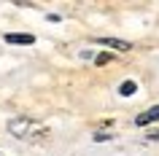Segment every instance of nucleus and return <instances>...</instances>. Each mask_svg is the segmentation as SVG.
I'll return each instance as SVG.
<instances>
[{
    "mask_svg": "<svg viewBox=\"0 0 159 156\" xmlns=\"http://www.w3.org/2000/svg\"><path fill=\"white\" fill-rule=\"evenodd\" d=\"M8 132L14 135V137H19V140L38 143V140L46 137V132H49V129H46L41 121L30 118V116H16V118H11V121H8Z\"/></svg>",
    "mask_w": 159,
    "mask_h": 156,
    "instance_id": "1",
    "label": "nucleus"
},
{
    "mask_svg": "<svg viewBox=\"0 0 159 156\" xmlns=\"http://www.w3.org/2000/svg\"><path fill=\"white\" fill-rule=\"evenodd\" d=\"M100 46H108V49H116V51H129L132 49V43L129 41H121V38H100Z\"/></svg>",
    "mask_w": 159,
    "mask_h": 156,
    "instance_id": "2",
    "label": "nucleus"
},
{
    "mask_svg": "<svg viewBox=\"0 0 159 156\" xmlns=\"http://www.w3.org/2000/svg\"><path fill=\"white\" fill-rule=\"evenodd\" d=\"M154 121H159V105L148 108L146 113H140L138 118H135V124H138V127H146V124H154Z\"/></svg>",
    "mask_w": 159,
    "mask_h": 156,
    "instance_id": "3",
    "label": "nucleus"
},
{
    "mask_svg": "<svg viewBox=\"0 0 159 156\" xmlns=\"http://www.w3.org/2000/svg\"><path fill=\"white\" fill-rule=\"evenodd\" d=\"M6 43H25V46H30V43H35V35H30V33H6Z\"/></svg>",
    "mask_w": 159,
    "mask_h": 156,
    "instance_id": "4",
    "label": "nucleus"
},
{
    "mask_svg": "<svg viewBox=\"0 0 159 156\" xmlns=\"http://www.w3.org/2000/svg\"><path fill=\"white\" fill-rule=\"evenodd\" d=\"M135 91H138V83L135 81H124L121 86H119V94H121V97H129V94H135Z\"/></svg>",
    "mask_w": 159,
    "mask_h": 156,
    "instance_id": "5",
    "label": "nucleus"
},
{
    "mask_svg": "<svg viewBox=\"0 0 159 156\" xmlns=\"http://www.w3.org/2000/svg\"><path fill=\"white\" fill-rule=\"evenodd\" d=\"M116 135L113 132H94V143H105V140H113Z\"/></svg>",
    "mask_w": 159,
    "mask_h": 156,
    "instance_id": "6",
    "label": "nucleus"
},
{
    "mask_svg": "<svg viewBox=\"0 0 159 156\" xmlns=\"http://www.w3.org/2000/svg\"><path fill=\"white\" fill-rule=\"evenodd\" d=\"M111 59H113L111 54H97V57H94V65H108Z\"/></svg>",
    "mask_w": 159,
    "mask_h": 156,
    "instance_id": "7",
    "label": "nucleus"
},
{
    "mask_svg": "<svg viewBox=\"0 0 159 156\" xmlns=\"http://www.w3.org/2000/svg\"><path fill=\"white\" fill-rule=\"evenodd\" d=\"M148 140H159V132H151V135H148Z\"/></svg>",
    "mask_w": 159,
    "mask_h": 156,
    "instance_id": "8",
    "label": "nucleus"
}]
</instances>
